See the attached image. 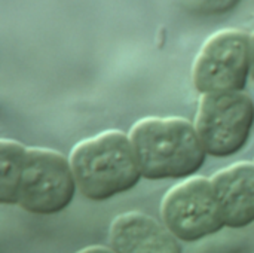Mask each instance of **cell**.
Returning a JSON list of instances; mask_svg holds the SVG:
<instances>
[{
    "label": "cell",
    "instance_id": "1",
    "mask_svg": "<svg viewBox=\"0 0 254 253\" xmlns=\"http://www.w3.org/2000/svg\"><path fill=\"white\" fill-rule=\"evenodd\" d=\"M143 179L186 180L205 164L207 152L195 125L179 116H147L128 133Z\"/></svg>",
    "mask_w": 254,
    "mask_h": 253
},
{
    "label": "cell",
    "instance_id": "2",
    "mask_svg": "<svg viewBox=\"0 0 254 253\" xmlns=\"http://www.w3.org/2000/svg\"><path fill=\"white\" fill-rule=\"evenodd\" d=\"M68 161L77 189L91 201L125 194L143 179L131 139L121 130H107L76 143Z\"/></svg>",
    "mask_w": 254,
    "mask_h": 253
},
{
    "label": "cell",
    "instance_id": "3",
    "mask_svg": "<svg viewBox=\"0 0 254 253\" xmlns=\"http://www.w3.org/2000/svg\"><path fill=\"white\" fill-rule=\"evenodd\" d=\"M193 125L208 157H234L252 137L254 101L244 91L201 95Z\"/></svg>",
    "mask_w": 254,
    "mask_h": 253
},
{
    "label": "cell",
    "instance_id": "4",
    "mask_svg": "<svg viewBox=\"0 0 254 253\" xmlns=\"http://www.w3.org/2000/svg\"><path fill=\"white\" fill-rule=\"evenodd\" d=\"M250 78V36L223 28L202 43L192 66V84L201 95L241 92Z\"/></svg>",
    "mask_w": 254,
    "mask_h": 253
},
{
    "label": "cell",
    "instance_id": "5",
    "mask_svg": "<svg viewBox=\"0 0 254 253\" xmlns=\"http://www.w3.org/2000/svg\"><path fill=\"white\" fill-rule=\"evenodd\" d=\"M77 183L67 157L46 148H28L18 206L31 215L52 216L74 200Z\"/></svg>",
    "mask_w": 254,
    "mask_h": 253
},
{
    "label": "cell",
    "instance_id": "6",
    "mask_svg": "<svg viewBox=\"0 0 254 253\" xmlns=\"http://www.w3.org/2000/svg\"><path fill=\"white\" fill-rule=\"evenodd\" d=\"M162 224L185 243H196L225 227L211 179L193 176L174 185L161 203Z\"/></svg>",
    "mask_w": 254,
    "mask_h": 253
},
{
    "label": "cell",
    "instance_id": "7",
    "mask_svg": "<svg viewBox=\"0 0 254 253\" xmlns=\"http://www.w3.org/2000/svg\"><path fill=\"white\" fill-rule=\"evenodd\" d=\"M109 242L116 253H182L180 240L164 224L141 212L118 215L110 224Z\"/></svg>",
    "mask_w": 254,
    "mask_h": 253
},
{
    "label": "cell",
    "instance_id": "8",
    "mask_svg": "<svg viewBox=\"0 0 254 253\" xmlns=\"http://www.w3.org/2000/svg\"><path fill=\"white\" fill-rule=\"evenodd\" d=\"M210 179L225 227L241 230L254 224V163L231 164Z\"/></svg>",
    "mask_w": 254,
    "mask_h": 253
},
{
    "label": "cell",
    "instance_id": "9",
    "mask_svg": "<svg viewBox=\"0 0 254 253\" xmlns=\"http://www.w3.org/2000/svg\"><path fill=\"white\" fill-rule=\"evenodd\" d=\"M27 146L13 139H0V203L18 206Z\"/></svg>",
    "mask_w": 254,
    "mask_h": 253
},
{
    "label": "cell",
    "instance_id": "10",
    "mask_svg": "<svg viewBox=\"0 0 254 253\" xmlns=\"http://www.w3.org/2000/svg\"><path fill=\"white\" fill-rule=\"evenodd\" d=\"M180 6L198 15H217L232 10L240 0H179Z\"/></svg>",
    "mask_w": 254,
    "mask_h": 253
},
{
    "label": "cell",
    "instance_id": "11",
    "mask_svg": "<svg viewBox=\"0 0 254 253\" xmlns=\"http://www.w3.org/2000/svg\"><path fill=\"white\" fill-rule=\"evenodd\" d=\"M76 253H116L112 248H107V246H88L85 249H80L79 252Z\"/></svg>",
    "mask_w": 254,
    "mask_h": 253
},
{
    "label": "cell",
    "instance_id": "12",
    "mask_svg": "<svg viewBox=\"0 0 254 253\" xmlns=\"http://www.w3.org/2000/svg\"><path fill=\"white\" fill-rule=\"evenodd\" d=\"M250 76L254 81V33L250 36Z\"/></svg>",
    "mask_w": 254,
    "mask_h": 253
}]
</instances>
